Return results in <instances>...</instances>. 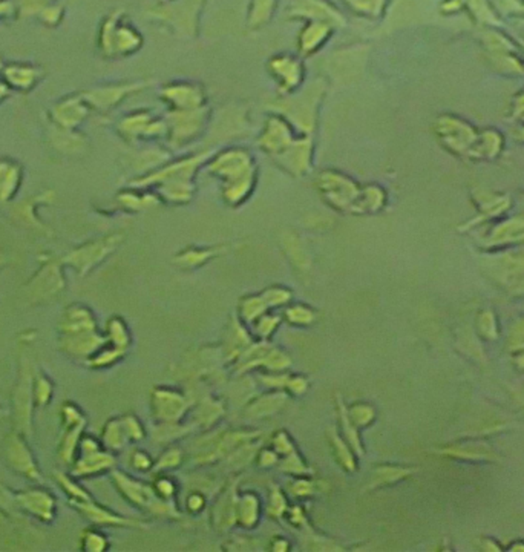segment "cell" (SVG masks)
Masks as SVG:
<instances>
[{"label": "cell", "instance_id": "obj_24", "mask_svg": "<svg viewBox=\"0 0 524 552\" xmlns=\"http://www.w3.org/2000/svg\"><path fill=\"white\" fill-rule=\"evenodd\" d=\"M337 410H339V419H341V427L343 430V436L347 439L348 445L351 447V450L356 455H364V448L360 444L359 430L354 427L353 422L350 421L347 413V405H343V399L337 398Z\"/></svg>", "mask_w": 524, "mask_h": 552}, {"label": "cell", "instance_id": "obj_44", "mask_svg": "<svg viewBox=\"0 0 524 552\" xmlns=\"http://www.w3.org/2000/svg\"><path fill=\"white\" fill-rule=\"evenodd\" d=\"M212 255H215V251H190L182 253L177 258V262L182 266H198L207 261Z\"/></svg>", "mask_w": 524, "mask_h": 552}, {"label": "cell", "instance_id": "obj_39", "mask_svg": "<svg viewBox=\"0 0 524 552\" xmlns=\"http://www.w3.org/2000/svg\"><path fill=\"white\" fill-rule=\"evenodd\" d=\"M281 318L280 316H276V315H262L261 318L257 319V323H255V331H257V335L261 338V339H268L270 336L274 335V330L278 329V325H280Z\"/></svg>", "mask_w": 524, "mask_h": 552}, {"label": "cell", "instance_id": "obj_21", "mask_svg": "<svg viewBox=\"0 0 524 552\" xmlns=\"http://www.w3.org/2000/svg\"><path fill=\"white\" fill-rule=\"evenodd\" d=\"M331 25L324 22L308 23L301 35V48L304 52H312L330 35Z\"/></svg>", "mask_w": 524, "mask_h": 552}, {"label": "cell", "instance_id": "obj_56", "mask_svg": "<svg viewBox=\"0 0 524 552\" xmlns=\"http://www.w3.org/2000/svg\"><path fill=\"white\" fill-rule=\"evenodd\" d=\"M10 415H12V410H8V408H5V407H2V405H0V422L4 421V419L8 417Z\"/></svg>", "mask_w": 524, "mask_h": 552}, {"label": "cell", "instance_id": "obj_47", "mask_svg": "<svg viewBox=\"0 0 524 552\" xmlns=\"http://www.w3.org/2000/svg\"><path fill=\"white\" fill-rule=\"evenodd\" d=\"M154 490L157 494L160 495L161 499L171 501L172 497L175 495V484L172 482L171 478H160L158 480H155Z\"/></svg>", "mask_w": 524, "mask_h": 552}, {"label": "cell", "instance_id": "obj_26", "mask_svg": "<svg viewBox=\"0 0 524 552\" xmlns=\"http://www.w3.org/2000/svg\"><path fill=\"white\" fill-rule=\"evenodd\" d=\"M412 473L411 470L406 468L391 467V465H382V467H377L373 471V478H371V488H376V486H383V485H391L394 482H399L402 478L410 476Z\"/></svg>", "mask_w": 524, "mask_h": 552}, {"label": "cell", "instance_id": "obj_20", "mask_svg": "<svg viewBox=\"0 0 524 552\" xmlns=\"http://www.w3.org/2000/svg\"><path fill=\"white\" fill-rule=\"evenodd\" d=\"M127 442H129V439L126 434L121 417L106 422L102 433V444L106 450L111 451V453L123 450Z\"/></svg>", "mask_w": 524, "mask_h": 552}, {"label": "cell", "instance_id": "obj_29", "mask_svg": "<svg viewBox=\"0 0 524 552\" xmlns=\"http://www.w3.org/2000/svg\"><path fill=\"white\" fill-rule=\"evenodd\" d=\"M126 354V350L117 347H108V344L104 347L100 348L97 354H92L91 358L86 361V364L91 369H108L111 365L117 364Z\"/></svg>", "mask_w": 524, "mask_h": 552}, {"label": "cell", "instance_id": "obj_40", "mask_svg": "<svg viewBox=\"0 0 524 552\" xmlns=\"http://www.w3.org/2000/svg\"><path fill=\"white\" fill-rule=\"evenodd\" d=\"M261 296L268 308L281 307V306H285L290 302L291 292L282 289V287H272V289L264 292Z\"/></svg>", "mask_w": 524, "mask_h": 552}, {"label": "cell", "instance_id": "obj_50", "mask_svg": "<svg viewBox=\"0 0 524 552\" xmlns=\"http://www.w3.org/2000/svg\"><path fill=\"white\" fill-rule=\"evenodd\" d=\"M281 455L272 448V450H261L258 453V465L261 468H272L280 462Z\"/></svg>", "mask_w": 524, "mask_h": 552}, {"label": "cell", "instance_id": "obj_35", "mask_svg": "<svg viewBox=\"0 0 524 552\" xmlns=\"http://www.w3.org/2000/svg\"><path fill=\"white\" fill-rule=\"evenodd\" d=\"M222 413H224V410H222L221 404L217 402V400H213L212 398H207L203 400V404H201L200 408H198L196 419H198V424H200V425L209 427V425L215 424V421L220 419V416H221Z\"/></svg>", "mask_w": 524, "mask_h": 552}, {"label": "cell", "instance_id": "obj_27", "mask_svg": "<svg viewBox=\"0 0 524 552\" xmlns=\"http://www.w3.org/2000/svg\"><path fill=\"white\" fill-rule=\"evenodd\" d=\"M267 304L262 296H247L240 304L241 319L247 324H255L258 318L267 314Z\"/></svg>", "mask_w": 524, "mask_h": 552}, {"label": "cell", "instance_id": "obj_14", "mask_svg": "<svg viewBox=\"0 0 524 552\" xmlns=\"http://www.w3.org/2000/svg\"><path fill=\"white\" fill-rule=\"evenodd\" d=\"M290 16L312 19V22H324L328 25H343V18L324 0H297L291 8Z\"/></svg>", "mask_w": 524, "mask_h": 552}, {"label": "cell", "instance_id": "obj_22", "mask_svg": "<svg viewBox=\"0 0 524 552\" xmlns=\"http://www.w3.org/2000/svg\"><path fill=\"white\" fill-rule=\"evenodd\" d=\"M328 439H330L331 448H333V453H335L337 463H339L345 471H350V473L356 471V459H354L351 447H350L336 431H333V430L328 431Z\"/></svg>", "mask_w": 524, "mask_h": 552}, {"label": "cell", "instance_id": "obj_32", "mask_svg": "<svg viewBox=\"0 0 524 552\" xmlns=\"http://www.w3.org/2000/svg\"><path fill=\"white\" fill-rule=\"evenodd\" d=\"M280 468L284 473L291 474V476H308L313 473L312 468H308L307 463L304 461L301 455L297 450L291 451L287 455H282V461L280 462Z\"/></svg>", "mask_w": 524, "mask_h": 552}, {"label": "cell", "instance_id": "obj_36", "mask_svg": "<svg viewBox=\"0 0 524 552\" xmlns=\"http://www.w3.org/2000/svg\"><path fill=\"white\" fill-rule=\"evenodd\" d=\"M289 511L287 499L280 486H272L270 493V501H268L267 514L270 517L281 518Z\"/></svg>", "mask_w": 524, "mask_h": 552}, {"label": "cell", "instance_id": "obj_12", "mask_svg": "<svg viewBox=\"0 0 524 552\" xmlns=\"http://www.w3.org/2000/svg\"><path fill=\"white\" fill-rule=\"evenodd\" d=\"M322 190L327 198L330 199L333 205L339 209H354V203L360 201L359 190L354 186L353 183L339 175H322Z\"/></svg>", "mask_w": 524, "mask_h": 552}, {"label": "cell", "instance_id": "obj_45", "mask_svg": "<svg viewBox=\"0 0 524 552\" xmlns=\"http://www.w3.org/2000/svg\"><path fill=\"white\" fill-rule=\"evenodd\" d=\"M272 447H274V450L276 451L281 457L289 455V453H291L293 450H297L290 436L285 433V431H282V430L274 434V440H272Z\"/></svg>", "mask_w": 524, "mask_h": 552}, {"label": "cell", "instance_id": "obj_57", "mask_svg": "<svg viewBox=\"0 0 524 552\" xmlns=\"http://www.w3.org/2000/svg\"><path fill=\"white\" fill-rule=\"evenodd\" d=\"M4 262H5V260H4V257H0V268L4 266Z\"/></svg>", "mask_w": 524, "mask_h": 552}, {"label": "cell", "instance_id": "obj_7", "mask_svg": "<svg viewBox=\"0 0 524 552\" xmlns=\"http://www.w3.org/2000/svg\"><path fill=\"white\" fill-rule=\"evenodd\" d=\"M120 241V237H109V238L94 241L91 245H83L77 251L71 252L69 255L63 258V261L68 262L69 266L77 268L79 274H88L96 264L108 257L111 252L114 251Z\"/></svg>", "mask_w": 524, "mask_h": 552}, {"label": "cell", "instance_id": "obj_53", "mask_svg": "<svg viewBox=\"0 0 524 552\" xmlns=\"http://www.w3.org/2000/svg\"><path fill=\"white\" fill-rule=\"evenodd\" d=\"M204 508V497L200 493H192L188 497V509L192 514H198Z\"/></svg>", "mask_w": 524, "mask_h": 552}, {"label": "cell", "instance_id": "obj_2", "mask_svg": "<svg viewBox=\"0 0 524 552\" xmlns=\"http://www.w3.org/2000/svg\"><path fill=\"white\" fill-rule=\"evenodd\" d=\"M35 371L28 359L23 358L19 370L18 384L12 392V416L14 430L27 438L33 434V411H35Z\"/></svg>", "mask_w": 524, "mask_h": 552}, {"label": "cell", "instance_id": "obj_33", "mask_svg": "<svg viewBox=\"0 0 524 552\" xmlns=\"http://www.w3.org/2000/svg\"><path fill=\"white\" fill-rule=\"evenodd\" d=\"M166 94L169 96L171 100L175 102V105L182 106V108L192 109L201 102L200 92L194 89V88H189V86H180V88L167 89Z\"/></svg>", "mask_w": 524, "mask_h": 552}, {"label": "cell", "instance_id": "obj_31", "mask_svg": "<svg viewBox=\"0 0 524 552\" xmlns=\"http://www.w3.org/2000/svg\"><path fill=\"white\" fill-rule=\"evenodd\" d=\"M284 318L287 323H290L291 325H297V327H307L316 323L318 315L312 308L304 306V304H297V306H290L285 310Z\"/></svg>", "mask_w": 524, "mask_h": 552}, {"label": "cell", "instance_id": "obj_11", "mask_svg": "<svg viewBox=\"0 0 524 552\" xmlns=\"http://www.w3.org/2000/svg\"><path fill=\"white\" fill-rule=\"evenodd\" d=\"M115 467V457L106 448L91 451V453H79L73 462L71 476L74 478H92L98 474L106 473Z\"/></svg>", "mask_w": 524, "mask_h": 552}, {"label": "cell", "instance_id": "obj_6", "mask_svg": "<svg viewBox=\"0 0 524 552\" xmlns=\"http://www.w3.org/2000/svg\"><path fill=\"white\" fill-rule=\"evenodd\" d=\"M69 505L74 508L77 513L91 522L96 526H121V528H144L146 525L134 518L121 517L119 514L109 511L108 508L102 507L100 503L91 497L83 501H68Z\"/></svg>", "mask_w": 524, "mask_h": 552}, {"label": "cell", "instance_id": "obj_46", "mask_svg": "<svg viewBox=\"0 0 524 552\" xmlns=\"http://www.w3.org/2000/svg\"><path fill=\"white\" fill-rule=\"evenodd\" d=\"M274 0H255L253 6V14H251V22L261 23L268 18V14L274 8Z\"/></svg>", "mask_w": 524, "mask_h": 552}, {"label": "cell", "instance_id": "obj_5", "mask_svg": "<svg viewBox=\"0 0 524 552\" xmlns=\"http://www.w3.org/2000/svg\"><path fill=\"white\" fill-rule=\"evenodd\" d=\"M4 457H5L6 465L14 473L28 478L29 482L43 484L41 468L29 445L27 444V436H23L16 430L6 434L5 440H4Z\"/></svg>", "mask_w": 524, "mask_h": 552}, {"label": "cell", "instance_id": "obj_49", "mask_svg": "<svg viewBox=\"0 0 524 552\" xmlns=\"http://www.w3.org/2000/svg\"><path fill=\"white\" fill-rule=\"evenodd\" d=\"M131 465L140 471H148L152 468V459L144 451H134L131 455Z\"/></svg>", "mask_w": 524, "mask_h": 552}, {"label": "cell", "instance_id": "obj_48", "mask_svg": "<svg viewBox=\"0 0 524 552\" xmlns=\"http://www.w3.org/2000/svg\"><path fill=\"white\" fill-rule=\"evenodd\" d=\"M307 388L308 381L304 376H289V381H287V385H285V390H287V392H290L291 394H297V396H301V394L307 392Z\"/></svg>", "mask_w": 524, "mask_h": 552}, {"label": "cell", "instance_id": "obj_18", "mask_svg": "<svg viewBox=\"0 0 524 552\" xmlns=\"http://www.w3.org/2000/svg\"><path fill=\"white\" fill-rule=\"evenodd\" d=\"M285 404H287V396L282 392L264 394L261 398L255 399L251 404H249L245 415L251 416L255 419H261V417H267V416L278 413Z\"/></svg>", "mask_w": 524, "mask_h": 552}, {"label": "cell", "instance_id": "obj_19", "mask_svg": "<svg viewBox=\"0 0 524 552\" xmlns=\"http://www.w3.org/2000/svg\"><path fill=\"white\" fill-rule=\"evenodd\" d=\"M236 501L238 494L232 490L226 491V494L217 501L213 509V517L218 530H227L232 525L236 524Z\"/></svg>", "mask_w": 524, "mask_h": 552}, {"label": "cell", "instance_id": "obj_15", "mask_svg": "<svg viewBox=\"0 0 524 552\" xmlns=\"http://www.w3.org/2000/svg\"><path fill=\"white\" fill-rule=\"evenodd\" d=\"M117 20L111 19L106 25L104 35H111L104 40V48H114L115 51H131L140 45V35L129 27H115Z\"/></svg>", "mask_w": 524, "mask_h": 552}, {"label": "cell", "instance_id": "obj_1", "mask_svg": "<svg viewBox=\"0 0 524 552\" xmlns=\"http://www.w3.org/2000/svg\"><path fill=\"white\" fill-rule=\"evenodd\" d=\"M0 511L12 517H33L42 524H52L58 514V499L42 488L18 493L0 488Z\"/></svg>", "mask_w": 524, "mask_h": 552}, {"label": "cell", "instance_id": "obj_16", "mask_svg": "<svg viewBox=\"0 0 524 552\" xmlns=\"http://www.w3.org/2000/svg\"><path fill=\"white\" fill-rule=\"evenodd\" d=\"M259 511H261V501L255 493H244L238 495L236 501V524L251 530L259 522Z\"/></svg>", "mask_w": 524, "mask_h": 552}, {"label": "cell", "instance_id": "obj_42", "mask_svg": "<svg viewBox=\"0 0 524 552\" xmlns=\"http://www.w3.org/2000/svg\"><path fill=\"white\" fill-rule=\"evenodd\" d=\"M121 422H123V427H125V431L129 440H132V442H138V440L144 439V428H143L142 424H140V421H138L135 416H123V417H121Z\"/></svg>", "mask_w": 524, "mask_h": 552}, {"label": "cell", "instance_id": "obj_3", "mask_svg": "<svg viewBox=\"0 0 524 552\" xmlns=\"http://www.w3.org/2000/svg\"><path fill=\"white\" fill-rule=\"evenodd\" d=\"M112 482L117 490L120 491V494L126 501H131L132 505L146 509L155 516H171L172 518H178L180 516L169 501L161 499L155 493L154 486L142 484L121 471H112Z\"/></svg>", "mask_w": 524, "mask_h": 552}, {"label": "cell", "instance_id": "obj_51", "mask_svg": "<svg viewBox=\"0 0 524 552\" xmlns=\"http://www.w3.org/2000/svg\"><path fill=\"white\" fill-rule=\"evenodd\" d=\"M287 516H289V522L291 525H295V526H304V525L307 524V517H305V513H304L303 507H299V505H295V507L289 508V511H287Z\"/></svg>", "mask_w": 524, "mask_h": 552}, {"label": "cell", "instance_id": "obj_34", "mask_svg": "<svg viewBox=\"0 0 524 552\" xmlns=\"http://www.w3.org/2000/svg\"><path fill=\"white\" fill-rule=\"evenodd\" d=\"M81 549L86 552H103L109 548V540L102 531L86 530L81 534Z\"/></svg>", "mask_w": 524, "mask_h": 552}, {"label": "cell", "instance_id": "obj_52", "mask_svg": "<svg viewBox=\"0 0 524 552\" xmlns=\"http://www.w3.org/2000/svg\"><path fill=\"white\" fill-rule=\"evenodd\" d=\"M480 323H484V325H486V327L480 329V330L486 335L488 339H494V338H497L496 319L492 318V315H490L489 312H486V314L480 318Z\"/></svg>", "mask_w": 524, "mask_h": 552}, {"label": "cell", "instance_id": "obj_4", "mask_svg": "<svg viewBox=\"0 0 524 552\" xmlns=\"http://www.w3.org/2000/svg\"><path fill=\"white\" fill-rule=\"evenodd\" d=\"M217 174L227 180V189H226V198L230 203H240L241 199L245 198L251 186L250 159L244 152H227L217 159L213 166Z\"/></svg>", "mask_w": 524, "mask_h": 552}, {"label": "cell", "instance_id": "obj_38", "mask_svg": "<svg viewBox=\"0 0 524 552\" xmlns=\"http://www.w3.org/2000/svg\"><path fill=\"white\" fill-rule=\"evenodd\" d=\"M320 482H316V480L301 476V478H297V480L291 482L289 490L295 497L305 499V497H312L316 491H320Z\"/></svg>", "mask_w": 524, "mask_h": 552}, {"label": "cell", "instance_id": "obj_9", "mask_svg": "<svg viewBox=\"0 0 524 552\" xmlns=\"http://www.w3.org/2000/svg\"><path fill=\"white\" fill-rule=\"evenodd\" d=\"M108 344L106 336L100 331H83L75 335H60L58 338V348L63 354H68L71 358L88 359L92 354H97L100 348Z\"/></svg>", "mask_w": 524, "mask_h": 552}, {"label": "cell", "instance_id": "obj_37", "mask_svg": "<svg viewBox=\"0 0 524 552\" xmlns=\"http://www.w3.org/2000/svg\"><path fill=\"white\" fill-rule=\"evenodd\" d=\"M60 421H62L63 428L74 427V425L86 424V417L77 405L73 402H65L60 408Z\"/></svg>", "mask_w": 524, "mask_h": 552}, {"label": "cell", "instance_id": "obj_30", "mask_svg": "<svg viewBox=\"0 0 524 552\" xmlns=\"http://www.w3.org/2000/svg\"><path fill=\"white\" fill-rule=\"evenodd\" d=\"M347 413L350 421L353 422L354 427L358 428V430L368 427L376 419L374 407L370 404H365V402H358V404H353L351 407H347Z\"/></svg>", "mask_w": 524, "mask_h": 552}, {"label": "cell", "instance_id": "obj_25", "mask_svg": "<svg viewBox=\"0 0 524 552\" xmlns=\"http://www.w3.org/2000/svg\"><path fill=\"white\" fill-rule=\"evenodd\" d=\"M274 74L281 75L284 79V86L293 88L299 82L301 77V66L297 60L290 58H276L272 62Z\"/></svg>", "mask_w": 524, "mask_h": 552}, {"label": "cell", "instance_id": "obj_55", "mask_svg": "<svg viewBox=\"0 0 524 552\" xmlns=\"http://www.w3.org/2000/svg\"><path fill=\"white\" fill-rule=\"evenodd\" d=\"M196 120H200V119H196V115L192 114V115H189V119L186 120H182V123H192V121H196ZM182 128H184V129H182L181 131V137H188L189 136V129H188V125H182Z\"/></svg>", "mask_w": 524, "mask_h": 552}, {"label": "cell", "instance_id": "obj_28", "mask_svg": "<svg viewBox=\"0 0 524 552\" xmlns=\"http://www.w3.org/2000/svg\"><path fill=\"white\" fill-rule=\"evenodd\" d=\"M54 382L43 375L41 371H35V385H33V394H35V405L37 408H45L46 405L51 402L54 396Z\"/></svg>", "mask_w": 524, "mask_h": 552}, {"label": "cell", "instance_id": "obj_54", "mask_svg": "<svg viewBox=\"0 0 524 552\" xmlns=\"http://www.w3.org/2000/svg\"><path fill=\"white\" fill-rule=\"evenodd\" d=\"M276 541H278V545H272V549H274V551H287V549H289V543H287V540H284V539H276Z\"/></svg>", "mask_w": 524, "mask_h": 552}, {"label": "cell", "instance_id": "obj_17", "mask_svg": "<svg viewBox=\"0 0 524 552\" xmlns=\"http://www.w3.org/2000/svg\"><path fill=\"white\" fill-rule=\"evenodd\" d=\"M85 427L86 424H81L74 427L63 428V436L58 450V461L62 462L63 465H73V462L75 461Z\"/></svg>", "mask_w": 524, "mask_h": 552}, {"label": "cell", "instance_id": "obj_10", "mask_svg": "<svg viewBox=\"0 0 524 552\" xmlns=\"http://www.w3.org/2000/svg\"><path fill=\"white\" fill-rule=\"evenodd\" d=\"M189 408V400L184 394L171 388H155L152 392V411L161 422L180 421Z\"/></svg>", "mask_w": 524, "mask_h": 552}, {"label": "cell", "instance_id": "obj_8", "mask_svg": "<svg viewBox=\"0 0 524 552\" xmlns=\"http://www.w3.org/2000/svg\"><path fill=\"white\" fill-rule=\"evenodd\" d=\"M28 296L35 302L46 301L65 289V279L58 261H46L41 272L29 283Z\"/></svg>", "mask_w": 524, "mask_h": 552}, {"label": "cell", "instance_id": "obj_41", "mask_svg": "<svg viewBox=\"0 0 524 552\" xmlns=\"http://www.w3.org/2000/svg\"><path fill=\"white\" fill-rule=\"evenodd\" d=\"M354 12L359 14L376 16L382 10L383 0H345Z\"/></svg>", "mask_w": 524, "mask_h": 552}, {"label": "cell", "instance_id": "obj_23", "mask_svg": "<svg viewBox=\"0 0 524 552\" xmlns=\"http://www.w3.org/2000/svg\"><path fill=\"white\" fill-rule=\"evenodd\" d=\"M104 336H106L108 344H111L112 347L127 350L131 346V335L127 330V325L121 318H115L114 316V318L109 319Z\"/></svg>", "mask_w": 524, "mask_h": 552}, {"label": "cell", "instance_id": "obj_13", "mask_svg": "<svg viewBox=\"0 0 524 552\" xmlns=\"http://www.w3.org/2000/svg\"><path fill=\"white\" fill-rule=\"evenodd\" d=\"M96 330H98L97 319L89 308L81 304L69 306L58 321L60 335H75L83 331Z\"/></svg>", "mask_w": 524, "mask_h": 552}, {"label": "cell", "instance_id": "obj_43", "mask_svg": "<svg viewBox=\"0 0 524 552\" xmlns=\"http://www.w3.org/2000/svg\"><path fill=\"white\" fill-rule=\"evenodd\" d=\"M182 462V453L181 450H178V448H171V450L166 451L161 455L158 462H157V465H155V470L157 471H165V470H171V468L180 467Z\"/></svg>", "mask_w": 524, "mask_h": 552}]
</instances>
